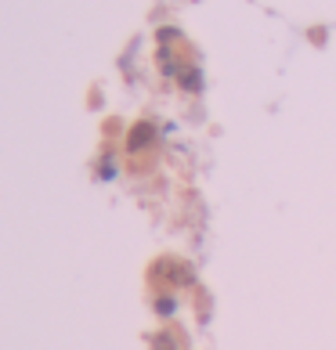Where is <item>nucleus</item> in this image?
Segmentation results:
<instances>
[{
  "label": "nucleus",
  "instance_id": "nucleus-1",
  "mask_svg": "<svg viewBox=\"0 0 336 350\" xmlns=\"http://www.w3.org/2000/svg\"><path fill=\"white\" fill-rule=\"evenodd\" d=\"M145 137H148V126H138V131H134V148L145 145Z\"/></svg>",
  "mask_w": 336,
  "mask_h": 350
}]
</instances>
